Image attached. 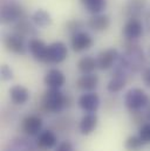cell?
Wrapping results in <instances>:
<instances>
[{
    "label": "cell",
    "mask_w": 150,
    "mask_h": 151,
    "mask_svg": "<svg viewBox=\"0 0 150 151\" xmlns=\"http://www.w3.org/2000/svg\"><path fill=\"white\" fill-rule=\"evenodd\" d=\"M124 104L131 113L140 111L150 106V97L144 90L140 88H131L124 96Z\"/></svg>",
    "instance_id": "cell-2"
},
{
    "label": "cell",
    "mask_w": 150,
    "mask_h": 151,
    "mask_svg": "<svg viewBox=\"0 0 150 151\" xmlns=\"http://www.w3.org/2000/svg\"><path fill=\"white\" fill-rule=\"evenodd\" d=\"M81 5L89 14H100L107 7V0H80Z\"/></svg>",
    "instance_id": "cell-19"
},
{
    "label": "cell",
    "mask_w": 150,
    "mask_h": 151,
    "mask_svg": "<svg viewBox=\"0 0 150 151\" xmlns=\"http://www.w3.org/2000/svg\"><path fill=\"white\" fill-rule=\"evenodd\" d=\"M138 136L141 137V139L143 141L144 144H149L150 143V123H144L140 127V131H138Z\"/></svg>",
    "instance_id": "cell-26"
},
{
    "label": "cell",
    "mask_w": 150,
    "mask_h": 151,
    "mask_svg": "<svg viewBox=\"0 0 150 151\" xmlns=\"http://www.w3.org/2000/svg\"><path fill=\"white\" fill-rule=\"evenodd\" d=\"M147 118H148V121L150 122V109H149V111H148V114H147Z\"/></svg>",
    "instance_id": "cell-30"
},
{
    "label": "cell",
    "mask_w": 150,
    "mask_h": 151,
    "mask_svg": "<svg viewBox=\"0 0 150 151\" xmlns=\"http://www.w3.org/2000/svg\"><path fill=\"white\" fill-rule=\"evenodd\" d=\"M93 43H94V40L92 38V35L84 31L75 33L71 38V47L76 53L89 49L93 46Z\"/></svg>",
    "instance_id": "cell-8"
},
{
    "label": "cell",
    "mask_w": 150,
    "mask_h": 151,
    "mask_svg": "<svg viewBox=\"0 0 150 151\" xmlns=\"http://www.w3.org/2000/svg\"><path fill=\"white\" fill-rule=\"evenodd\" d=\"M55 151H73V145L69 141H62L61 143L58 144Z\"/></svg>",
    "instance_id": "cell-28"
},
{
    "label": "cell",
    "mask_w": 150,
    "mask_h": 151,
    "mask_svg": "<svg viewBox=\"0 0 150 151\" xmlns=\"http://www.w3.org/2000/svg\"><path fill=\"white\" fill-rule=\"evenodd\" d=\"M77 69L81 74H90L97 68V61L90 55L83 56L77 61Z\"/></svg>",
    "instance_id": "cell-20"
},
{
    "label": "cell",
    "mask_w": 150,
    "mask_h": 151,
    "mask_svg": "<svg viewBox=\"0 0 150 151\" xmlns=\"http://www.w3.org/2000/svg\"><path fill=\"white\" fill-rule=\"evenodd\" d=\"M97 122H99V118L96 116L95 113H87L80 121V124H79V129H80V132L84 136L87 135H90L97 127Z\"/></svg>",
    "instance_id": "cell-14"
},
{
    "label": "cell",
    "mask_w": 150,
    "mask_h": 151,
    "mask_svg": "<svg viewBox=\"0 0 150 151\" xmlns=\"http://www.w3.org/2000/svg\"><path fill=\"white\" fill-rule=\"evenodd\" d=\"M4 46L8 52L18 55H24L28 50V43L25 42V38L17 33L6 35L4 39Z\"/></svg>",
    "instance_id": "cell-4"
},
{
    "label": "cell",
    "mask_w": 150,
    "mask_h": 151,
    "mask_svg": "<svg viewBox=\"0 0 150 151\" xmlns=\"http://www.w3.org/2000/svg\"><path fill=\"white\" fill-rule=\"evenodd\" d=\"M68 48L62 41H55L48 45L46 54V65H58L63 62L67 59Z\"/></svg>",
    "instance_id": "cell-3"
},
{
    "label": "cell",
    "mask_w": 150,
    "mask_h": 151,
    "mask_svg": "<svg viewBox=\"0 0 150 151\" xmlns=\"http://www.w3.org/2000/svg\"><path fill=\"white\" fill-rule=\"evenodd\" d=\"M122 34L127 41H135L143 34V25L138 18H129L122 28Z\"/></svg>",
    "instance_id": "cell-6"
},
{
    "label": "cell",
    "mask_w": 150,
    "mask_h": 151,
    "mask_svg": "<svg viewBox=\"0 0 150 151\" xmlns=\"http://www.w3.org/2000/svg\"><path fill=\"white\" fill-rule=\"evenodd\" d=\"M125 83H127V80H125V76L120 75V74H114L112 78L108 82L107 84V89L109 93H118L121 91L124 87H125Z\"/></svg>",
    "instance_id": "cell-21"
},
{
    "label": "cell",
    "mask_w": 150,
    "mask_h": 151,
    "mask_svg": "<svg viewBox=\"0 0 150 151\" xmlns=\"http://www.w3.org/2000/svg\"><path fill=\"white\" fill-rule=\"evenodd\" d=\"M144 143L140 136H130L124 142V148L127 151H141Z\"/></svg>",
    "instance_id": "cell-24"
},
{
    "label": "cell",
    "mask_w": 150,
    "mask_h": 151,
    "mask_svg": "<svg viewBox=\"0 0 150 151\" xmlns=\"http://www.w3.org/2000/svg\"><path fill=\"white\" fill-rule=\"evenodd\" d=\"M144 6L146 0H129L127 5V13L129 14V18H138Z\"/></svg>",
    "instance_id": "cell-23"
},
{
    "label": "cell",
    "mask_w": 150,
    "mask_h": 151,
    "mask_svg": "<svg viewBox=\"0 0 150 151\" xmlns=\"http://www.w3.org/2000/svg\"><path fill=\"white\" fill-rule=\"evenodd\" d=\"M142 80H143L144 84L150 88V68H147V69L142 73Z\"/></svg>",
    "instance_id": "cell-29"
},
{
    "label": "cell",
    "mask_w": 150,
    "mask_h": 151,
    "mask_svg": "<svg viewBox=\"0 0 150 151\" xmlns=\"http://www.w3.org/2000/svg\"><path fill=\"white\" fill-rule=\"evenodd\" d=\"M53 19L52 15L49 14V12H47L43 8H39L37 9L33 14H32V22L37 26V27H41L45 28L47 26H49L52 24Z\"/></svg>",
    "instance_id": "cell-18"
},
{
    "label": "cell",
    "mask_w": 150,
    "mask_h": 151,
    "mask_svg": "<svg viewBox=\"0 0 150 151\" xmlns=\"http://www.w3.org/2000/svg\"><path fill=\"white\" fill-rule=\"evenodd\" d=\"M24 9L17 2H7L1 7V21L4 24H14L22 19Z\"/></svg>",
    "instance_id": "cell-5"
},
{
    "label": "cell",
    "mask_w": 150,
    "mask_h": 151,
    "mask_svg": "<svg viewBox=\"0 0 150 151\" xmlns=\"http://www.w3.org/2000/svg\"><path fill=\"white\" fill-rule=\"evenodd\" d=\"M82 28H83V22L79 19H72V20H68L66 22V31L71 35H74L75 33L81 32Z\"/></svg>",
    "instance_id": "cell-25"
},
{
    "label": "cell",
    "mask_w": 150,
    "mask_h": 151,
    "mask_svg": "<svg viewBox=\"0 0 150 151\" xmlns=\"http://www.w3.org/2000/svg\"><path fill=\"white\" fill-rule=\"evenodd\" d=\"M41 104L46 111L60 113L67 106V97L60 89L48 88L42 96Z\"/></svg>",
    "instance_id": "cell-1"
},
{
    "label": "cell",
    "mask_w": 150,
    "mask_h": 151,
    "mask_svg": "<svg viewBox=\"0 0 150 151\" xmlns=\"http://www.w3.org/2000/svg\"><path fill=\"white\" fill-rule=\"evenodd\" d=\"M9 99L14 104H25L30 100V90L20 84H15L9 89Z\"/></svg>",
    "instance_id": "cell-16"
},
{
    "label": "cell",
    "mask_w": 150,
    "mask_h": 151,
    "mask_svg": "<svg viewBox=\"0 0 150 151\" xmlns=\"http://www.w3.org/2000/svg\"><path fill=\"white\" fill-rule=\"evenodd\" d=\"M0 73H1V78H2L4 81H9V80L13 78V70H12L7 65H2V66H1Z\"/></svg>",
    "instance_id": "cell-27"
},
{
    "label": "cell",
    "mask_w": 150,
    "mask_h": 151,
    "mask_svg": "<svg viewBox=\"0 0 150 151\" xmlns=\"http://www.w3.org/2000/svg\"><path fill=\"white\" fill-rule=\"evenodd\" d=\"M56 143H58L56 135L52 130H43L38 136L37 144L41 150H49L54 148Z\"/></svg>",
    "instance_id": "cell-17"
},
{
    "label": "cell",
    "mask_w": 150,
    "mask_h": 151,
    "mask_svg": "<svg viewBox=\"0 0 150 151\" xmlns=\"http://www.w3.org/2000/svg\"><path fill=\"white\" fill-rule=\"evenodd\" d=\"M100 103L101 102L99 95L93 91H87L82 94L77 100L79 107L86 113H96L100 107Z\"/></svg>",
    "instance_id": "cell-7"
},
{
    "label": "cell",
    "mask_w": 150,
    "mask_h": 151,
    "mask_svg": "<svg viewBox=\"0 0 150 151\" xmlns=\"http://www.w3.org/2000/svg\"><path fill=\"white\" fill-rule=\"evenodd\" d=\"M87 26L95 32H103L106 29L109 28L110 26V18L109 15L105 14V13H100V14H93L87 22Z\"/></svg>",
    "instance_id": "cell-13"
},
{
    "label": "cell",
    "mask_w": 150,
    "mask_h": 151,
    "mask_svg": "<svg viewBox=\"0 0 150 151\" xmlns=\"http://www.w3.org/2000/svg\"><path fill=\"white\" fill-rule=\"evenodd\" d=\"M14 33H17V34H19V35L26 38V37H28V35H31V34H35V31H34L33 26H32L28 21H26V20H24V19H20L19 21L15 22Z\"/></svg>",
    "instance_id": "cell-22"
},
{
    "label": "cell",
    "mask_w": 150,
    "mask_h": 151,
    "mask_svg": "<svg viewBox=\"0 0 150 151\" xmlns=\"http://www.w3.org/2000/svg\"><path fill=\"white\" fill-rule=\"evenodd\" d=\"M99 84V76L94 73L82 74L76 80V87L83 91H93Z\"/></svg>",
    "instance_id": "cell-15"
},
{
    "label": "cell",
    "mask_w": 150,
    "mask_h": 151,
    "mask_svg": "<svg viewBox=\"0 0 150 151\" xmlns=\"http://www.w3.org/2000/svg\"><path fill=\"white\" fill-rule=\"evenodd\" d=\"M118 58H120V55H118V50L116 48H108V49L102 50L96 58L97 68L101 70H108L118 60Z\"/></svg>",
    "instance_id": "cell-9"
},
{
    "label": "cell",
    "mask_w": 150,
    "mask_h": 151,
    "mask_svg": "<svg viewBox=\"0 0 150 151\" xmlns=\"http://www.w3.org/2000/svg\"><path fill=\"white\" fill-rule=\"evenodd\" d=\"M27 43H28V52L32 54V56L39 62L45 63L48 46L39 38L30 39V41Z\"/></svg>",
    "instance_id": "cell-10"
},
{
    "label": "cell",
    "mask_w": 150,
    "mask_h": 151,
    "mask_svg": "<svg viewBox=\"0 0 150 151\" xmlns=\"http://www.w3.org/2000/svg\"><path fill=\"white\" fill-rule=\"evenodd\" d=\"M43 82L48 88L61 89L66 82V76L60 69L52 68L46 73V75L43 77Z\"/></svg>",
    "instance_id": "cell-11"
},
{
    "label": "cell",
    "mask_w": 150,
    "mask_h": 151,
    "mask_svg": "<svg viewBox=\"0 0 150 151\" xmlns=\"http://www.w3.org/2000/svg\"><path fill=\"white\" fill-rule=\"evenodd\" d=\"M21 128L28 136H37L42 129V119L37 115H30L22 119Z\"/></svg>",
    "instance_id": "cell-12"
}]
</instances>
